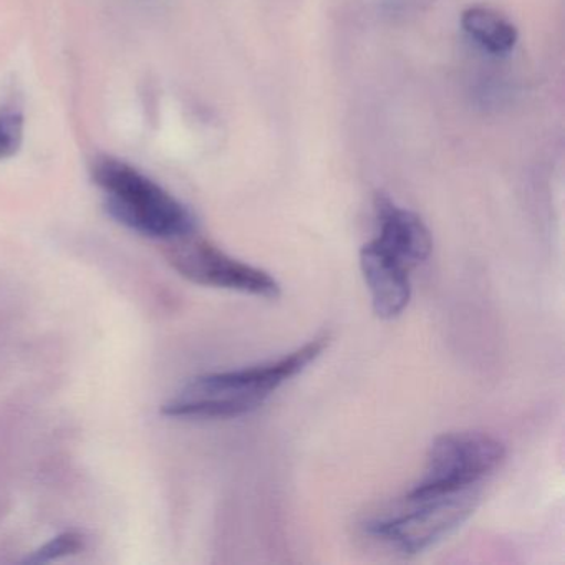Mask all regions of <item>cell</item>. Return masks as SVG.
<instances>
[{"instance_id":"1","label":"cell","mask_w":565,"mask_h":565,"mask_svg":"<svg viewBox=\"0 0 565 565\" xmlns=\"http://www.w3.org/2000/svg\"><path fill=\"white\" fill-rule=\"evenodd\" d=\"M329 343V333H322L280 359L247 369L196 376L180 395L164 403L161 413L170 418L190 419H230L249 415L284 383L316 362Z\"/></svg>"},{"instance_id":"2","label":"cell","mask_w":565,"mask_h":565,"mask_svg":"<svg viewBox=\"0 0 565 565\" xmlns=\"http://www.w3.org/2000/svg\"><path fill=\"white\" fill-rule=\"evenodd\" d=\"M92 177L105 193L110 216L128 230L170 243L196 231L193 214L181 201L125 161L97 158Z\"/></svg>"},{"instance_id":"3","label":"cell","mask_w":565,"mask_h":565,"mask_svg":"<svg viewBox=\"0 0 565 565\" xmlns=\"http://www.w3.org/2000/svg\"><path fill=\"white\" fill-rule=\"evenodd\" d=\"M504 459L505 446L494 436L479 431L445 433L429 446L425 472L405 501L479 488L501 468Z\"/></svg>"},{"instance_id":"4","label":"cell","mask_w":565,"mask_h":565,"mask_svg":"<svg viewBox=\"0 0 565 565\" xmlns=\"http://www.w3.org/2000/svg\"><path fill=\"white\" fill-rule=\"evenodd\" d=\"M481 489L471 488L436 498L405 501L408 509L366 522V534L409 557L435 547L461 527L478 508Z\"/></svg>"},{"instance_id":"5","label":"cell","mask_w":565,"mask_h":565,"mask_svg":"<svg viewBox=\"0 0 565 565\" xmlns=\"http://www.w3.org/2000/svg\"><path fill=\"white\" fill-rule=\"evenodd\" d=\"M167 259L180 276L198 286L250 294L263 299L280 296V284L267 270L230 256L216 244L200 239L194 233L171 241Z\"/></svg>"},{"instance_id":"6","label":"cell","mask_w":565,"mask_h":565,"mask_svg":"<svg viewBox=\"0 0 565 565\" xmlns=\"http://www.w3.org/2000/svg\"><path fill=\"white\" fill-rule=\"evenodd\" d=\"M360 269L376 317L392 320L402 316L412 299L408 267L373 239L360 250Z\"/></svg>"},{"instance_id":"7","label":"cell","mask_w":565,"mask_h":565,"mask_svg":"<svg viewBox=\"0 0 565 565\" xmlns=\"http://www.w3.org/2000/svg\"><path fill=\"white\" fill-rule=\"evenodd\" d=\"M376 243L402 260L409 270L428 259L433 250V237L422 217L413 211L393 203L392 198L379 193L375 196Z\"/></svg>"},{"instance_id":"8","label":"cell","mask_w":565,"mask_h":565,"mask_svg":"<svg viewBox=\"0 0 565 565\" xmlns=\"http://www.w3.org/2000/svg\"><path fill=\"white\" fill-rule=\"evenodd\" d=\"M461 28L482 51L492 55L509 54L518 42L514 25L504 15L484 6L466 9L461 15Z\"/></svg>"},{"instance_id":"9","label":"cell","mask_w":565,"mask_h":565,"mask_svg":"<svg viewBox=\"0 0 565 565\" xmlns=\"http://www.w3.org/2000/svg\"><path fill=\"white\" fill-rule=\"evenodd\" d=\"M84 548V537L78 532L68 531L51 539L47 544L25 557L24 562L31 564H45V562L58 561L67 555L78 554Z\"/></svg>"},{"instance_id":"10","label":"cell","mask_w":565,"mask_h":565,"mask_svg":"<svg viewBox=\"0 0 565 565\" xmlns=\"http://www.w3.org/2000/svg\"><path fill=\"white\" fill-rule=\"evenodd\" d=\"M24 138V118L19 111H0V160L14 157Z\"/></svg>"}]
</instances>
